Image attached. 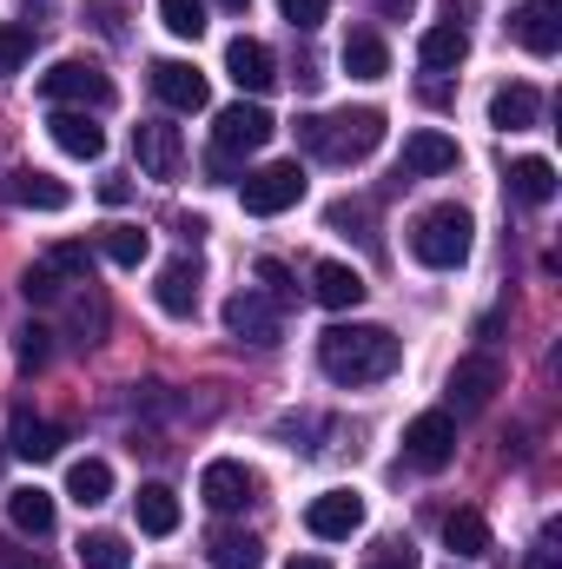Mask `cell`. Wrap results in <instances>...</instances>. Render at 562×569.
<instances>
[{
	"label": "cell",
	"instance_id": "7a4b0ae2",
	"mask_svg": "<svg viewBox=\"0 0 562 569\" xmlns=\"http://www.w3.org/2000/svg\"><path fill=\"white\" fill-rule=\"evenodd\" d=\"M298 133H304V146H311L318 159H331V166H351V159H371V152L384 146V113H378V107L311 113V120H298Z\"/></svg>",
	"mask_w": 562,
	"mask_h": 569
},
{
	"label": "cell",
	"instance_id": "1f68e13d",
	"mask_svg": "<svg viewBox=\"0 0 562 569\" xmlns=\"http://www.w3.org/2000/svg\"><path fill=\"white\" fill-rule=\"evenodd\" d=\"M100 252H107L113 266H127V272H133V266H145L152 239H145L140 226H107V232H100Z\"/></svg>",
	"mask_w": 562,
	"mask_h": 569
},
{
	"label": "cell",
	"instance_id": "d590c367",
	"mask_svg": "<svg viewBox=\"0 0 562 569\" xmlns=\"http://www.w3.org/2000/svg\"><path fill=\"white\" fill-rule=\"evenodd\" d=\"M33 60V27H0V73H20Z\"/></svg>",
	"mask_w": 562,
	"mask_h": 569
},
{
	"label": "cell",
	"instance_id": "8fae6325",
	"mask_svg": "<svg viewBox=\"0 0 562 569\" xmlns=\"http://www.w3.org/2000/svg\"><path fill=\"white\" fill-rule=\"evenodd\" d=\"M304 530H311L318 543H344V537H358V530H364V497H351V490H324V497H311Z\"/></svg>",
	"mask_w": 562,
	"mask_h": 569
},
{
	"label": "cell",
	"instance_id": "7bdbcfd3",
	"mask_svg": "<svg viewBox=\"0 0 562 569\" xmlns=\"http://www.w3.org/2000/svg\"><path fill=\"white\" fill-rule=\"evenodd\" d=\"M530 569H556V557H550V543H536V557H530Z\"/></svg>",
	"mask_w": 562,
	"mask_h": 569
},
{
	"label": "cell",
	"instance_id": "f35d334b",
	"mask_svg": "<svg viewBox=\"0 0 562 569\" xmlns=\"http://www.w3.org/2000/svg\"><path fill=\"white\" fill-rule=\"evenodd\" d=\"M0 569H47V557L27 543H0Z\"/></svg>",
	"mask_w": 562,
	"mask_h": 569
},
{
	"label": "cell",
	"instance_id": "484cf974",
	"mask_svg": "<svg viewBox=\"0 0 562 569\" xmlns=\"http://www.w3.org/2000/svg\"><path fill=\"white\" fill-rule=\"evenodd\" d=\"M443 543H450L456 563H476V557H490V523L476 510H450L443 517Z\"/></svg>",
	"mask_w": 562,
	"mask_h": 569
},
{
	"label": "cell",
	"instance_id": "30bf717a",
	"mask_svg": "<svg viewBox=\"0 0 562 569\" xmlns=\"http://www.w3.org/2000/svg\"><path fill=\"white\" fill-rule=\"evenodd\" d=\"M404 457L418 463V470H443L450 457H456V418L450 411H423L404 425Z\"/></svg>",
	"mask_w": 562,
	"mask_h": 569
},
{
	"label": "cell",
	"instance_id": "74e56055",
	"mask_svg": "<svg viewBox=\"0 0 562 569\" xmlns=\"http://www.w3.org/2000/svg\"><path fill=\"white\" fill-rule=\"evenodd\" d=\"M259 284H265L272 305H291V298H298V284H291V272H284L279 259H259Z\"/></svg>",
	"mask_w": 562,
	"mask_h": 569
},
{
	"label": "cell",
	"instance_id": "9a60e30c",
	"mask_svg": "<svg viewBox=\"0 0 562 569\" xmlns=\"http://www.w3.org/2000/svg\"><path fill=\"white\" fill-rule=\"evenodd\" d=\"M456 140L450 133H436V127H423L404 140V159H398V179H436V172H456Z\"/></svg>",
	"mask_w": 562,
	"mask_h": 569
},
{
	"label": "cell",
	"instance_id": "4fadbf2b",
	"mask_svg": "<svg viewBox=\"0 0 562 569\" xmlns=\"http://www.w3.org/2000/svg\"><path fill=\"white\" fill-rule=\"evenodd\" d=\"M7 199L27 206V212H67L73 206V186L53 179V172H40V166H13L7 172Z\"/></svg>",
	"mask_w": 562,
	"mask_h": 569
},
{
	"label": "cell",
	"instance_id": "b9f144b4",
	"mask_svg": "<svg viewBox=\"0 0 562 569\" xmlns=\"http://www.w3.org/2000/svg\"><path fill=\"white\" fill-rule=\"evenodd\" d=\"M371 569H411V550H391L384 563H371Z\"/></svg>",
	"mask_w": 562,
	"mask_h": 569
},
{
	"label": "cell",
	"instance_id": "bcb514c9",
	"mask_svg": "<svg viewBox=\"0 0 562 569\" xmlns=\"http://www.w3.org/2000/svg\"><path fill=\"white\" fill-rule=\"evenodd\" d=\"M219 7H232V13H245V7H252V0H219Z\"/></svg>",
	"mask_w": 562,
	"mask_h": 569
},
{
	"label": "cell",
	"instance_id": "d4e9b609",
	"mask_svg": "<svg viewBox=\"0 0 562 569\" xmlns=\"http://www.w3.org/2000/svg\"><path fill=\"white\" fill-rule=\"evenodd\" d=\"M47 127H53V146H60V152H73V159H100V152H107V133H100L87 113H73V107H60Z\"/></svg>",
	"mask_w": 562,
	"mask_h": 569
},
{
	"label": "cell",
	"instance_id": "e0dca14e",
	"mask_svg": "<svg viewBox=\"0 0 562 569\" xmlns=\"http://www.w3.org/2000/svg\"><path fill=\"white\" fill-rule=\"evenodd\" d=\"M225 73L239 80V93H265V87L279 80V60H272L265 40H245V33H239V40L225 47Z\"/></svg>",
	"mask_w": 562,
	"mask_h": 569
},
{
	"label": "cell",
	"instance_id": "7c38bea8",
	"mask_svg": "<svg viewBox=\"0 0 562 569\" xmlns=\"http://www.w3.org/2000/svg\"><path fill=\"white\" fill-rule=\"evenodd\" d=\"M510 33H516V47H530L536 60H550L562 47V0H523L510 13Z\"/></svg>",
	"mask_w": 562,
	"mask_h": 569
},
{
	"label": "cell",
	"instance_id": "5bb4252c",
	"mask_svg": "<svg viewBox=\"0 0 562 569\" xmlns=\"http://www.w3.org/2000/svg\"><path fill=\"white\" fill-rule=\"evenodd\" d=\"M133 152H140V166L152 179H179V166H185V140L165 120H140L133 127Z\"/></svg>",
	"mask_w": 562,
	"mask_h": 569
},
{
	"label": "cell",
	"instance_id": "f1b7e54d",
	"mask_svg": "<svg viewBox=\"0 0 562 569\" xmlns=\"http://www.w3.org/2000/svg\"><path fill=\"white\" fill-rule=\"evenodd\" d=\"M133 517H140L145 537H172V530H179V497H172L165 483H145L140 497H133Z\"/></svg>",
	"mask_w": 562,
	"mask_h": 569
},
{
	"label": "cell",
	"instance_id": "d6a6232c",
	"mask_svg": "<svg viewBox=\"0 0 562 569\" xmlns=\"http://www.w3.org/2000/svg\"><path fill=\"white\" fill-rule=\"evenodd\" d=\"M159 20H165V33H179V40H199V33H205V0H159Z\"/></svg>",
	"mask_w": 562,
	"mask_h": 569
},
{
	"label": "cell",
	"instance_id": "277c9868",
	"mask_svg": "<svg viewBox=\"0 0 562 569\" xmlns=\"http://www.w3.org/2000/svg\"><path fill=\"white\" fill-rule=\"evenodd\" d=\"M40 100L73 107V113H100V107H113V73H100L93 60H53L40 73Z\"/></svg>",
	"mask_w": 562,
	"mask_h": 569
},
{
	"label": "cell",
	"instance_id": "60d3db41",
	"mask_svg": "<svg viewBox=\"0 0 562 569\" xmlns=\"http://www.w3.org/2000/svg\"><path fill=\"white\" fill-rule=\"evenodd\" d=\"M371 7H378V13H384V20H404V13H411V7H418V0H371Z\"/></svg>",
	"mask_w": 562,
	"mask_h": 569
},
{
	"label": "cell",
	"instance_id": "83f0119b",
	"mask_svg": "<svg viewBox=\"0 0 562 569\" xmlns=\"http://www.w3.org/2000/svg\"><path fill=\"white\" fill-rule=\"evenodd\" d=\"M67 497H73L80 510L107 503V497H113V463H107V457H80V463L67 470Z\"/></svg>",
	"mask_w": 562,
	"mask_h": 569
},
{
	"label": "cell",
	"instance_id": "8992f818",
	"mask_svg": "<svg viewBox=\"0 0 562 569\" xmlns=\"http://www.w3.org/2000/svg\"><path fill=\"white\" fill-rule=\"evenodd\" d=\"M450 418H476L496 391H503V365L490 358V351H476V358H456V371H450Z\"/></svg>",
	"mask_w": 562,
	"mask_h": 569
},
{
	"label": "cell",
	"instance_id": "7402d4cb",
	"mask_svg": "<svg viewBox=\"0 0 562 569\" xmlns=\"http://www.w3.org/2000/svg\"><path fill=\"white\" fill-rule=\"evenodd\" d=\"M338 60H344L351 80H384V73H391V47H384V33H371V27H351Z\"/></svg>",
	"mask_w": 562,
	"mask_h": 569
},
{
	"label": "cell",
	"instance_id": "9c48e42d",
	"mask_svg": "<svg viewBox=\"0 0 562 569\" xmlns=\"http://www.w3.org/2000/svg\"><path fill=\"white\" fill-rule=\"evenodd\" d=\"M199 497L219 510V517H232V510H245V503H259V477L239 463V457H212L205 470H199Z\"/></svg>",
	"mask_w": 562,
	"mask_h": 569
},
{
	"label": "cell",
	"instance_id": "7dc6e473",
	"mask_svg": "<svg viewBox=\"0 0 562 569\" xmlns=\"http://www.w3.org/2000/svg\"><path fill=\"white\" fill-rule=\"evenodd\" d=\"M450 569H463V563H450Z\"/></svg>",
	"mask_w": 562,
	"mask_h": 569
},
{
	"label": "cell",
	"instance_id": "4316f807",
	"mask_svg": "<svg viewBox=\"0 0 562 569\" xmlns=\"http://www.w3.org/2000/svg\"><path fill=\"white\" fill-rule=\"evenodd\" d=\"M205 557H212V569H259L265 563V543L252 530H212L205 537Z\"/></svg>",
	"mask_w": 562,
	"mask_h": 569
},
{
	"label": "cell",
	"instance_id": "3957f363",
	"mask_svg": "<svg viewBox=\"0 0 562 569\" xmlns=\"http://www.w3.org/2000/svg\"><path fill=\"white\" fill-rule=\"evenodd\" d=\"M470 239H476V226H470L463 206H430V212H418V226H411V252H418V266H430V272L463 266L470 259Z\"/></svg>",
	"mask_w": 562,
	"mask_h": 569
},
{
	"label": "cell",
	"instance_id": "2e32d148",
	"mask_svg": "<svg viewBox=\"0 0 562 569\" xmlns=\"http://www.w3.org/2000/svg\"><path fill=\"white\" fill-rule=\"evenodd\" d=\"M152 93L172 107V113H199L212 93H205V73L185 67V60H152Z\"/></svg>",
	"mask_w": 562,
	"mask_h": 569
},
{
	"label": "cell",
	"instance_id": "4dcf8cb0",
	"mask_svg": "<svg viewBox=\"0 0 562 569\" xmlns=\"http://www.w3.org/2000/svg\"><path fill=\"white\" fill-rule=\"evenodd\" d=\"M80 569H133V550L120 530H87L80 537Z\"/></svg>",
	"mask_w": 562,
	"mask_h": 569
},
{
	"label": "cell",
	"instance_id": "836d02e7",
	"mask_svg": "<svg viewBox=\"0 0 562 569\" xmlns=\"http://www.w3.org/2000/svg\"><path fill=\"white\" fill-rule=\"evenodd\" d=\"M20 291H27V305H60V298H67V279L40 259V266H27V272H20Z\"/></svg>",
	"mask_w": 562,
	"mask_h": 569
},
{
	"label": "cell",
	"instance_id": "ba28073f",
	"mask_svg": "<svg viewBox=\"0 0 562 569\" xmlns=\"http://www.w3.org/2000/svg\"><path fill=\"white\" fill-rule=\"evenodd\" d=\"M225 331H232L239 345H259V351H272V345L284 338L279 305H272L265 291H232V298H225Z\"/></svg>",
	"mask_w": 562,
	"mask_h": 569
},
{
	"label": "cell",
	"instance_id": "ab89813d",
	"mask_svg": "<svg viewBox=\"0 0 562 569\" xmlns=\"http://www.w3.org/2000/svg\"><path fill=\"white\" fill-rule=\"evenodd\" d=\"M100 199H107V206H127V199H133V186H127V179H107V186H100Z\"/></svg>",
	"mask_w": 562,
	"mask_h": 569
},
{
	"label": "cell",
	"instance_id": "52a82bcc",
	"mask_svg": "<svg viewBox=\"0 0 562 569\" xmlns=\"http://www.w3.org/2000/svg\"><path fill=\"white\" fill-rule=\"evenodd\" d=\"M265 140H272V113L259 100H239V107H225L212 120V152L219 159H245V152H259Z\"/></svg>",
	"mask_w": 562,
	"mask_h": 569
},
{
	"label": "cell",
	"instance_id": "5b68a950",
	"mask_svg": "<svg viewBox=\"0 0 562 569\" xmlns=\"http://www.w3.org/2000/svg\"><path fill=\"white\" fill-rule=\"evenodd\" d=\"M239 199H245V212L279 219V212H291V206L304 199V166H298V159H279V166L245 172V179H239Z\"/></svg>",
	"mask_w": 562,
	"mask_h": 569
},
{
	"label": "cell",
	"instance_id": "ee69618b",
	"mask_svg": "<svg viewBox=\"0 0 562 569\" xmlns=\"http://www.w3.org/2000/svg\"><path fill=\"white\" fill-rule=\"evenodd\" d=\"M284 569H331V563H324V557H291Z\"/></svg>",
	"mask_w": 562,
	"mask_h": 569
},
{
	"label": "cell",
	"instance_id": "f6af8a7d",
	"mask_svg": "<svg viewBox=\"0 0 562 569\" xmlns=\"http://www.w3.org/2000/svg\"><path fill=\"white\" fill-rule=\"evenodd\" d=\"M20 7H27V13H53V0H20Z\"/></svg>",
	"mask_w": 562,
	"mask_h": 569
},
{
	"label": "cell",
	"instance_id": "603a6c76",
	"mask_svg": "<svg viewBox=\"0 0 562 569\" xmlns=\"http://www.w3.org/2000/svg\"><path fill=\"white\" fill-rule=\"evenodd\" d=\"M152 298H159L165 318H192V311H199V266H192V259H172V266L159 272V284H152Z\"/></svg>",
	"mask_w": 562,
	"mask_h": 569
},
{
	"label": "cell",
	"instance_id": "44dd1931",
	"mask_svg": "<svg viewBox=\"0 0 562 569\" xmlns=\"http://www.w3.org/2000/svg\"><path fill=\"white\" fill-rule=\"evenodd\" d=\"M418 60L430 67V73H456V67L470 60V33H463L456 20H436V27H423Z\"/></svg>",
	"mask_w": 562,
	"mask_h": 569
},
{
	"label": "cell",
	"instance_id": "cb8c5ba5",
	"mask_svg": "<svg viewBox=\"0 0 562 569\" xmlns=\"http://www.w3.org/2000/svg\"><path fill=\"white\" fill-rule=\"evenodd\" d=\"M7 523L20 530V537H47L53 530V497L40 490V483H20V490H7Z\"/></svg>",
	"mask_w": 562,
	"mask_h": 569
},
{
	"label": "cell",
	"instance_id": "d6986e66",
	"mask_svg": "<svg viewBox=\"0 0 562 569\" xmlns=\"http://www.w3.org/2000/svg\"><path fill=\"white\" fill-rule=\"evenodd\" d=\"M536 113H543V93H536V87H523V80L490 93V127H496V133H530V127H536Z\"/></svg>",
	"mask_w": 562,
	"mask_h": 569
},
{
	"label": "cell",
	"instance_id": "ffe728a7",
	"mask_svg": "<svg viewBox=\"0 0 562 569\" xmlns=\"http://www.w3.org/2000/svg\"><path fill=\"white\" fill-rule=\"evenodd\" d=\"M311 298H318L324 311H358V305H364V279H358L344 259H324V266L311 272Z\"/></svg>",
	"mask_w": 562,
	"mask_h": 569
},
{
	"label": "cell",
	"instance_id": "6da1fadb",
	"mask_svg": "<svg viewBox=\"0 0 562 569\" xmlns=\"http://www.w3.org/2000/svg\"><path fill=\"white\" fill-rule=\"evenodd\" d=\"M398 358H404V345L384 325H331L318 338V371L331 385H378L398 371Z\"/></svg>",
	"mask_w": 562,
	"mask_h": 569
},
{
	"label": "cell",
	"instance_id": "f546056e",
	"mask_svg": "<svg viewBox=\"0 0 562 569\" xmlns=\"http://www.w3.org/2000/svg\"><path fill=\"white\" fill-rule=\"evenodd\" d=\"M510 192H516L523 206H550V199H556V166H550V159H516V166H510Z\"/></svg>",
	"mask_w": 562,
	"mask_h": 569
},
{
	"label": "cell",
	"instance_id": "e575fe53",
	"mask_svg": "<svg viewBox=\"0 0 562 569\" xmlns=\"http://www.w3.org/2000/svg\"><path fill=\"white\" fill-rule=\"evenodd\" d=\"M13 358H20V371H40V365L53 358V331H47V325H27L20 345H13Z\"/></svg>",
	"mask_w": 562,
	"mask_h": 569
},
{
	"label": "cell",
	"instance_id": "ac0fdd59",
	"mask_svg": "<svg viewBox=\"0 0 562 569\" xmlns=\"http://www.w3.org/2000/svg\"><path fill=\"white\" fill-rule=\"evenodd\" d=\"M60 443H67L60 425H47V418H33V411H13V425H7V450H13V457L47 463V457H60Z\"/></svg>",
	"mask_w": 562,
	"mask_h": 569
},
{
	"label": "cell",
	"instance_id": "8d00e7d4",
	"mask_svg": "<svg viewBox=\"0 0 562 569\" xmlns=\"http://www.w3.org/2000/svg\"><path fill=\"white\" fill-rule=\"evenodd\" d=\"M279 13L298 27V33H311V27H324V13H331V0H279Z\"/></svg>",
	"mask_w": 562,
	"mask_h": 569
}]
</instances>
